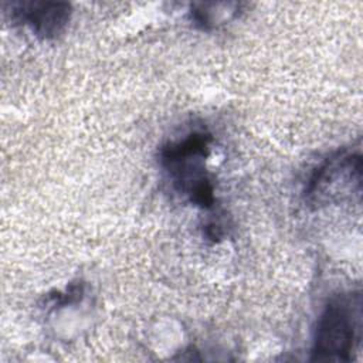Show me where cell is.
<instances>
[{
	"mask_svg": "<svg viewBox=\"0 0 363 363\" xmlns=\"http://www.w3.org/2000/svg\"><path fill=\"white\" fill-rule=\"evenodd\" d=\"M360 337V299L337 296L316 320L311 360H350Z\"/></svg>",
	"mask_w": 363,
	"mask_h": 363,
	"instance_id": "7a4b0ae2",
	"label": "cell"
},
{
	"mask_svg": "<svg viewBox=\"0 0 363 363\" xmlns=\"http://www.w3.org/2000/svg\"><path fill=\"white\" fill-rule=\"evenodd\" d=\"M211 143L210 133L193 130L164 143L159 150V162L170 174L173 187L203 210L211 208L216 203L213 182L203 166L210 155Z\"/></svg>",
	"mask_w": 363,
	"mask_h": 363,
	"instance_id": "6da1fadb",
	"label": "cell"
},
{
	"mask_svg": "<svg viewBox=\"0 0 363 363\" xmlns=\"http://www.w3.org/2000/svg\"><path fill=\"white\" fill-rule=\"evenodd\" d=\"M7 7L14 24L28 28L41 40L60 37L72 14L71 4L62 1H14L9 3Z\"/></svg>",
	"mask_w": 363,
	"mask_h": 363,
	"instance_id": "3957f363",
	"label": "cell"
}]
</instances>
